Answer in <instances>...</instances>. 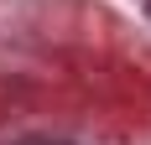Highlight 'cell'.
<instances>
[{"mask_svg": "<svg viewBox=\"0 0 151 145\" xmlns=\"http://www.w3.org/2000/svg\"><path fill=\"white\" fill-rule=\"evenodd\" d=\"M16 145H73V140H63V135H26V140H16Z\"/></svg>", "mask_w": 151, "mask_h": 145, "instance_id": "obj_1", "label": "cell"}]
</instances>
